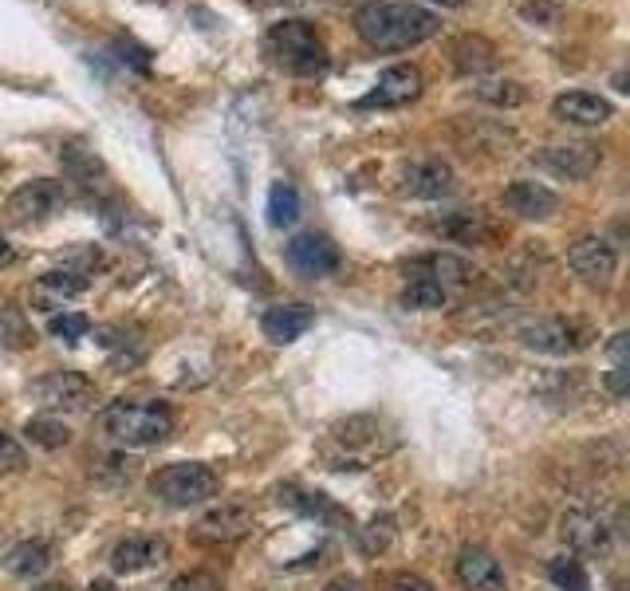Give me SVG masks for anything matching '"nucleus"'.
I'll list each match as a JSON object with an SVG mask.
<instances>
[{"label": "nucleus", "instance_id": "1", "mask_svg": "<svg viewBox=\"0 0 630 591\" xmlns=\"http://www.w3.org/2000/svg\"><path fill=\"white\" fill-rule=\"evenodd\" d=\"M437 12L413 4V0H371L355 12V32L374 52H406L430 36H437Z\"/></svg>", "mask_w": 630, "mask_h": 591}, {"label": "nucleus", "instance_id": "2", "mask_svg": "<svg viewBox=\"0 0 630 591\" xmlns=\"http://www.w3.org/2000/svg\"><path fill=\"white\" fill-rule=\"evenodd\" d=\"M103 434L119 446H158L165 438L174 434V415H170V406L162 403H111L103 410Z\"/></svg>", "mask_w": 630, "mask_h": 591}, {"label": "nucleus", "instance_id": "3", "mask_svg": "<svg viewBox=\"0 0 630 591\" xmlns=\"http://www.w3.org/2000/svg\"><path fill=\"white\" fill-rule=\"evenodd\" d=\"M264 52L288 75H320L328 72V44L308 21H280L264 36Z\"/></svg>", "mask_w": 630, "mask_h": 591}, {"label": "nucleus", "instance_id": "4", "mask_svg": "<svg viewBox=\"0 0 630 591\" xmlns=\"http://www.w3.org/2000/svg\"><path fill=\"white\" fill-rule=\"evenodd\" d=\"M218 489L221 478L201 461H174V466H162L150 478V493L170 508L206 505V501L218 497Z\"/></svg>", "mask_w": 630, "mask_h": 591}, {"label": "nucleus", "instance_id": "5", "mask_svg": "<svg viewBox=\"0 0 630 591\" xmlns=\"http://www.w3.org/2000/svg\"><path fill=\"white\" fill-rule=\"evenodd\" d=\"M520 343L528 352L540 355H576L591 343V332L583 323L564 320V316H540V320H524L517 328Z\"/></svg>", "mask_w": 630, "mask_h": 591}, {"label": "nucleus", "instance_id": "6", "mask_svg": "<svg viewBox=\"0 0 630 591\" xmlns=\"http://www.w3.org/2000/svg\"><path fill=\"white\" fill-rule=\"evenodd\" d=\"M63 201H67V194H63L60 182H52V177H36V182H24V186L9 197L4 213H9L12 225L28 229V225H44Z\"/></svg>", "mask_w": 630, "mask_h": 591}, {"label": "nucleus", "instance_id": "7", "mask_svg": "<svg viewBox=\"0 0 630 591\" xmlns=\"http://www.w3.org/2000/svg\"><path fill=\"white\" fill-rule=\"evenodd\" d=\"M32 394L48 410H72L75 415V410H87L95 403V383L75 371H52L44 374L40 383H32Z\"/></svg>", "mask_w": 630, "mask_h": 591}, {"label": "nucleus", "instance_id": "8", "mask_svg": "<svg viewBox=\"0 0 630 591\" xmlns=\"http://www.w3.org/2000/svg\"><path fill=\"white\" fill-rule=\"evenodd\" d=\"M457 189V174L449 162L442 158H422V162H410V167L398 174V194L406 197H422V201H437V197H449Z\"/></svg>", "mask_w": 630, "mask_h": 591}, {"label": "nucleus", "instance_id": "9", "mask_svg": "<svg viewBox=\"0 0 630 591\" xmlns=\"http://www.w3.org/2000/svg\"><path fill=\"white\" fill-rule=\"evenodd\" d=\"M284 260H288V264L300 272V276H308V281H320V276H331V272L339 269V249H335V245H331L323 233H300V237L288 241Z\"/></svg>", "mask_w": 630, "mask_h": 591}, {"label": "nucleus", "instance_id": "10", "mask_svg": "<svg viewBox=\"0 0 630 591\" xmlns=\"http://www.w3.org/2000/svg\"><path fill=\"white\" fill-rule=\"evenodd\" d=\"M568 264L588 284H610V276L619 269V253L603 237H579L568 249Z\"/></svg>", "mask_w": 630, "mask_h": 591}, {"label": "nucleus", "instance_id": "11", "mask_svg": "<svg viewBox=\"0 0 630 591\" xmlns=\"http://www.w3.org/2000/svg\"><path fill=\"white\" fill-rule=\"evenodd\" d=\"M418 95H422V72L398 63V67H386V72L374 79V87L362 95L359 107H406L413 103Z\"/></svg>", "mask_w": 630, "mask_h": 591}, {"label": "nucleus", "instance_id": "12", "mask_svg": "<svg viewBox=\"0 0 630 591\" xmlns=\"http://www.w3.org/2000/svg\"><path fill=\"white\" fill-rule=\"evenodd\" d=\"M559 537H564L568 549L588 552V556H600V552L610 549L607 520L588 513V508H571V513H564V517H559Z\"/></svg>", "mask_w": 630, "mask_h": 591}, {"label": "nucleus", "instance_id": "13", "mask_svg": "<svg viewBox=\"0 0 630 591\" xmlns=\"http://www.w3.org/2000/svg\"><path fill=\"white\" fill-rule=\"evenodd\" d=\"M536 162L548 167L552 174L559 177H591L600 170V146H588V143H559V146H544L536 150Z\"/></svg>", "mask_w": 630, "mask_h": 591}, {"label": "nucleus", "instance_id": "14", "mask_svg": "<svg viewBox=\"0 0 630 591\" xmlns=\"http://www.w3.org/2000/svg\"><path fill=\"white\" fill-rule=\"evenodd\" d=\"M457 583L466 591H508L501 561H496L493 552L473 549V544L461 549V556H457Z\"/></svg>", "mask_w": 630, "mask_h": 591}, {"label": "nucleus", "instance_id": "15", "mask_svg": "<svg viewBox=\"0 0 630 591\" xmlns=\"http://www.w3.org/2000/svg\"><path fill=\"white\" fill-rule=\"evenodd\" d=\"M170 556V544L162 537H131L123 544H114L111 552V568L119 576H138V571H150L158 564H165Z\"/></svg>", "mask_w": 630, "mask_h": 591}, {"label": "nucleus", "instance_id": "16", "mask_svg": "<svg viewBox=\"0 0 630 591\" xmlns=\"http://www.w3.org/2000/svg\"><path fill=\"white\" fill-rule=\"evenodd\" d=\"M552 114H556L559 123H571V126H603V123H610L615 107L595 91H564V95H556Z\"/></svg>", "mask_w": 630, "mask_h": 591}, {"label": "nucleus", "instance_id": "17", "mask_svg": "<svg viewBox=\"0 0 630 591\" xmlns=\"http://www.w3.org/2000/svg\"><path fill=\"white\" fill-rule=\"evenodd\" d=\"M501 201L524 221H548L559 209V194L544 186V182H512Z\"/></svg>", "mask_w": 630, "mask_h": 591}, {"label": "nucleus", "instance_id": "18", "mask_svg": "<svg viewBox=\"0 0 630 591\" xmlns=\"http://www.w3.org/2000/svg\"><path fill=\"white\" fill-rule=\"evenodd\" d=\"M437 237L454 241V245H489L493 241V221L481 213V209H457V213H445V218L430 221Z\"/></svg>", "mask_w": 630, "mask_h": 591}, {"label": "nucleus", "instance_id": "19", "mask_svg": "<svg viewBox=\"0 0 630 591\" xmlns=\"http://www.w3.org/2000/svg\"><path fill=\"white\" fill-rule=\"evenodd\" d=\"M248 529H252V513L248 508L221 505L197 520V540H206V544H233V540L248 537Z\"/></svg>", "mask_w": 630, "mask_h": 591}, {"label": "nucleus", "instance_id": "20", "mask_svg": "<svg viewBox=\"0 0 630 591\" xmlns=\"http://www.w3.org/2000/svg\"><path fill=\"white\" fill-rule=\"evenodd\" d=\"M311 323H316V311L304 308V304H276V308L264 311L260 332L269 335L272 343H296Z\"/></svg>", "mask_w": 630, "mask_h": 591}, {"label": "nucleus", "instance_id": "21", "mask_svg": "<svg viewBox=\"0 0 630 591\" xmlns=\"http://www.w3.org/2000/svg\"><path fill=\"white\" fill-rule=\"evenodd\" d=\"M413 272V281H434L449 292V284H469L477 276L461 257H449V253H430V257L406 264V276Z\"/></svg>", "mask_w": 630, "mask_h": 591}, {"label": "nucleus", "instance_id": "22", "mask_svg": "<svg viewBox=\"0 0 630 591\" xmlns=\"http://www.w3.org/2000/svg\"><path fill=\"white\" fill-rule=\"evenodd\" d=\"M4 568L21 580H36L52 568V544L48 540H21L16 549L4 552Z\"/></svg>", "mask_w": 630, "mask_h": 591}, {"label": "nucleus", "instance_id": "23", "mask_svg": "<svg viewBox=\"0 0 630 591\" xmlns=\"http://www.w3.org/2000/svg\"><path fill=\"white\" fill-rule=\"evenodd\" d=\"M300 189L292 182H272L269 189V225L272 229H292L300 221Z\"/></svg>", "mask_w": 630, "mask_h": 591}, {"label": "nucleus", "instance_id": "24", "mask_svg": "<svg viewBox=\"0 0 630 591\" xmlns=\"http://www.w3.org/2000/svg\"><path fill=\"white\" fill-rule=\"evenodd\" d=\"M40 296H52V300H67V296H79L87 292V276L79 269H52L40 276Z\"/></svg>", "mask_w": 630, "mask_h": 591}, {"label": "nucleus", "instance_id": "25", "mask_svg": "<svg viewBox=\"0 0 630 591\" xmlns=\"http://www.w3.org/2000/svg\"><path fill=\"white\" fill-rule=\"evenodd\" d=\"M445 296H449V292H445L442 284L410 281L403 288V296H398V304H403L406 311H437V308H445Z\"/></svg>", "mask_w": 630, "mask_h": 591}, {"label": "nucleus", "instance_id": "26", "mask_svg": "<svg viewBox=\"0 0 630 591\" xmlns=\"http://www.w3.org/2000/svg\"><path fill=\"white\" fill-rule=\"evenodd\" d=\"M454 63L457 72H485L489 63H493V44H485L481 36H461L454 44Z\"/></svg>", "mask_w": 630, "mask_h": 591}, {"label": "nucleus", "instance_id": "27", "mask_svg": "<svg viewBox=\"0 0 630 591\" xmlns=\"http://www.w3.org/2000/svg\"><path fill=\"white\" fill-rule=\"evenodd\" d=\"M548 580L556 583L559 591H591L588 568H583V561H576V556H556V561L548 564Z\"/></svg>", "mask_w": 630, "mask_h": 591}, {"label": "nucleus", "instance_id": "28", "mask_svg": "<svg viewBox=\"0 0 630 591\" xmlns=\"http://www.w3.org/2000/svg\"><path fill=\"white\" fill-rule=\"evenodd\" d=\"M24 434L32 438V446L40 450H63L72 442V430H67L60 418H32V422L24 426Z\"/></svg>", "mask_w": 630, "mask_h": 591}, {"label": "nucleus", "instance_id": "29", "mask_svg": "<svg viewBox=\"0 0 630 591\" xmlns=\"http://www.w3.org/2000/svg\"><path fill=\"white\" fill-rule=\"evenodd\" d=\"M32 340H36V335H32L28 320H24L21 311L0 304V343H4V347H28Z\"/></svg>", "mask_w": 630, "mask_h": 591}, {"label": "nucleus", "instance_id": "30", "mask_svg": "<svg viewBox=\"0 0 630 591\" xmlns=\"http://www.w3.org/2000/svg\"><path fill=\"white\" fill-rule=\"evenodd\" d=\"M477 99H485L493 107H520L524 103V87L512 84V79H489V84H477L473 87Z\"/></svg>", "mask_w": 630, "mask_h": 591}, {"label": "nucleus", "instance_id": "31", "mask_svg": "<svg viewBox=\"0 0 630 591\" xmlns=\"http://www.w3.org/2000/svg\"><path fill=\"white\" fill-rule=\"evenodd\" d=\"M48 332H52L55 340L75 343V340H83V335L91 332V320H87V316H79V311H60V316H52V320H48Z\"/></svg>", "mask_w": 630, "mask_h": 591}, {"label": "nucleus", "instance_id": "32", "mask_svg": "<svg viewBox=\"0 0 630 591\" xmlns=\"http://www.w3.org/2000/svg\"><path fill=\"white\" fill-rule=\"evenodd\" d=\"M99 481H114V485H123V481L135 478V461L131 457H99V466L91 469Z\"/></svg>", "mask_w": 630, "mask_h": 591}, {"label": "nucleus", "instance_id": "33", "mask_svg": "<svg viewBox=\"0 0 630 591\" xmlns=\"http://www.w3.org/2000/svg\"><path fill=\"white\" fill-rule=\"evenodd\" d=\"M170 591H225V588H221V580L213 571H186V576H177V580L170 583Z\"/></svg>", "mask_w": 630, "mask_h": 591}, {"label": "nucleus", "instance_id": "34", "mask_svg": "<svg viewBox=\"0 0 630 591\" xmlns=\"http://www.w3.org/2000/svg\"><path fill=\"white\" fill-rule=\"evenodd\" d=\"M24 466V446L12 434L0 430V473H16Z\"/></svg>", "mask_w": 630, "mask_h": 591}, {"label": "nucleus", "instance_id": "35", "mask_svg": "<svg viewBox=\"0 0 630 591\" xmlns=\"http://www.w3.org/2000/svg\"><path fill=\"white\" fill-rule=\"evenodd\" d=\"M63 167L72 170L75 177H95L99 174V158L95 155H79V150H75V146H67V150H63Z\"/></svg>", "mask_w": 630, "mask_h": 591}, {"label": "nucleus", "instance_id": "36", "mask_svg": "<svg viewBox=\"0 0 630 591\" xmlns=\"http://www.w3.org/2000/svg\"><path fill=\"white\" fill-rule=\"evenodd\" d=\"M391 529H394V520H391V517L374 520L371 529L362 532V549H367V552H383L386 544H391Z\"/></svg>", "mask_w": 630, "mask_h": 591}, {"label": "nucleus", "instance_id": "37", "mask_svg": "<svg viewBox=\"0 0 630 591\" xmlns=\"http://www.w3.org/2000/svg\"><path fill=\"white\" fill-rule=\"evenodd\" d=\"M391 591H434V583L422 580V576H413V571H398L391 580Z\"/></svg>", "mask_w": 630, "mask_h": 591}, {"label": "nucleus", "instance_id": "38", "mask_svg": "<svg viewBox=\"0 0 630 591\" xmlns=\"http://www.w3.org/2000/svg\"><path fill=\"white\" fill-rule=\"evenodd\" d=\"M607 391L619 394V398L630 391V367H610L607 371Z\"/></svg>", "mask_w": 630, "mask_h": 591}, {"label": "nucleus", "instance_id": "39", "mask_svg": "<svg viewBox=\"0 0 630 591\" xmlns=\"http://www.w3.org/2000/svg\"><path fill=\"white\" fill-rule=\"evenodd\" d=\"M323 591H362V583L351 580V576H339V580H331Z\"/></svg>", "mask_w": 630, "mask_h": 591}, {"label": "nucleus", "instance_id": "40", "mask_svg": "<svg viewBox=\"0 0 630 591\" xmlns=\"http://www.w3.org/2000/svg\"><path fill=\"white\" fill-rule=\"evenodd\" d=\"M12 260H16V249H12V245H9V241H4V237H0V269H9V264H12Z\"/></svg>", "mask_w": 630, "mask_h": 591}, {"label": "nucleus", "instance_id": "41", "mask_svg": "<svg viewBox=\"0 0 630 591\" xmlns=\"http://www.w3.org/2000/svg\"><path fill=\"white\" fill-rule=\"evenodd\" d=\"M430 4H437V9H461V4H469V0H430Z\"/></svg>", "mask_w": 630, "mask_h": 591}, {"label": "nucleus", "instance_id": "42", "mask_svg": "<svg viewBox=\"0 0 630 591\" xmlns=\"http://www.w3.org/2000/svg\"><path fill=\"white\" fill-rule=\"evenodd\" d=\"M87 591H114V583H111V580H95Z\"/></svg>", "mask_w": 630, "mask_h": 591}, {"label": "nucleus", "instance_id": "43", "mask_svg": "<svg viewBox=\"0 0 630 591\" xmlns=\"http://www.w3.org/2000/svg\"><path fill=\"white\" fill-rule=\"evenodd\" d=\"M36 591H72L67 583H44V588H36Z\"/></svg>", "mask_w": 630, "mask_h": 591}]
</instances>
